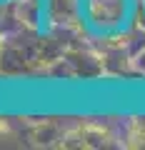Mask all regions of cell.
I'll use <instances>...</instances> for the list:
<instances>
[{
  "label": "cell",
  "mask_w": 145,
  "mask_h": 150,
  "mask_svg": "<svg viewBox=\"0 0 145 150\" xmlns=\"http://www.w3.org/2000/svg\"><path fill=\"white\" fill-rule=\"evenodd\" d=\"M73 13L90 40L113 43L133 30L140 18V0H73Z\"/></svg>",
  "instance_id": "obj_1"
},
{
  "label": "cell",
  "mask_w": 145,
  "mask_h": 150,
  "mask_svg": "<svg viewBox=\"0 0 145 150\" xmlns=\"http://www.w3.org/2000/svg\"><path fill=\"white\" fill-rule=\"evenodd\" d=\"M140 18H143V23H145V0H140Z\"/></svg>",
  "instance_id": "obj_2"
},
{
  "label": "cell",
  "mask_w": 145,
  "mask_h": 150,
  "mask_svg": "<svg viewBox=\"0 0 145 150\" xmlns=\"http://www.w3.org/2000/svg\"><path fill=\"white\" fill-rule=\"evenodd\" d=\"M8 3H13V0H0V5H8Z\"/></svg>",
  "instance_id": "obj_3"
}]
</instances>
